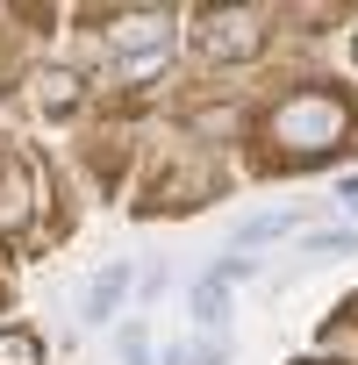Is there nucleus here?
<instances>
[{"instance_id": "8", "label": "nucleus", "mask_w": 358, "mask_h": 365, "mask_svg": "<svg viewBox=\"0 0 358 365\" xmlns=\"http://www.w3.org/2000/svg\"><path fill=\"white\" fill-rule=\"evenodd\" d=\"M0 365H44L36 329H0Z\"/></svg>"}, {"instance_id": "5", "label": "nucleus", "mask_w": 358, "mask_h": 365, "mask_svg": "<svg viewBox=\"0 0 358 365\" xmlns=\"http://www.w3.org/2000/svg\"><path fill=\"white\" fill-rule=\"evenodd\" d=\"M79 93H86V79H79L72 65H51V72H36V108H44L51 122H65V115L79 108Z\"/></svg>"}, {"instance_id": "10", "label": "nucleus", "mask_w": 358, "mask_h": 365, "mask_svg": "<svg viewBox=\"0 0 358 365\" xmlns=\"http://www.w3.org/2000/svg\"><path fill=\"white\" fill-rule=\"evenodd\" d=\"M122 365H150V336H143V322H122Z\"/></svg>"}, {"instance_id": "4", "label": "nucleus", "mask_w": 358, "mask_h": 365, "mask_svg": "<svg viewBox=\"0 0 358 365\" xmlns=\"http://www.w3.org/2000/svg\"><path fill=\"white\" fill-rule=\"evenodd\" d=\"M129 287H136V265H129V258H115L108 272H93V287H86V301H79V322H86V329H108V315H122Z\"/></svg>"}, {"instance_id": "6", "label": "nucleus", "mask_w": 358, "mask_h": 365, "mask_svg": "<svg viewBox=\"0 0 358 365\" xmlns=\"http://www.w3.org/2000/svg\"><path fill=\"white\" fill-rule=\"evenodd\" d=\"M223 315H230V287H223V279H215V265H208V272L194 279V329H201V336H215V329H223Z\"/></svg>"}, {"instance_id": "12", "label": "nucleus", "mask_w": 358, "mask_h": 365, "mask_svg": "<svg viewBox=\"0 0 358 365\" xmlns=\"http://www.w3.org/2000/svg\"><path fill=\"white\" fill-rule=\"evenodd\" d=\"M351 51H358V43H351Z\"/></svg>"}, {"instance_id": "9", "label": "nucleus", "mask_w": 358, "mask_h": 365, "mask_svg": "<svg viewBox=\"0 0 358 365\" xmlns=\"http://www.w3.org/2000/svg\"><path fill=\"white\" fill-rule=\"evenodd\" d=\"M301 251H308V258H344V251H358V230H315Z\"/></svg>"}, {"instance_id": "11", "label": "nucleus", "mask_w": 358, "mask_h": 365, "mask_svg": "<svg viewBox=\"0 0 358 365\" xmlns=\"http://www.w3.org/2000/svg\"><path fill=\"white\" fill-rule=\"evenodd\" d=\"M187 365H230V336H194Z\"/></svg>"}, {"instance_id": "1", "label": "nucleus", "mask_w": 358, "mask_h": 365, "mask_svg": "<svg viewBox=\"0 0 358 365\" xmlns=\"http://www.w3.org/2000/svg\"><path fill=\"white\" fill-rule=\"evenodd\" d=\"M265 143H272V158H287V165H315V158H329V150L351 143V101L329 93V86H294V93L265 115Z\"/></svg>"}, {"instance_id": "7", "label": "nucleus", "mask_w": 358, "mask_h": 365, "mask_svg": "<svg viewBox=\"0 0 358 365\" xmlns=\"http://www.w3.org/2000/svg\"><path fill=\"white\" fill-rule=\"evenodd\" d=\"M287 230H294V215H280V208H272V215H244V222H237V251L272 244V237H287Z\"/></svg>"}, {"instance_id": "2", "label": "nucleus", "mask_w": 358, "mask_h": 365, "mask_svg": "<svg viewBox=\"0 0 358 365\" xmlns=\"http://www.w3.org/2000/svg\"><path fill=\"white\" fill-rule=\"evenodd\" d=\"M265 22H272L265 8H208L194 36H201V51H208L215 65H244V58L265 51Z\"/></svg>"}, {"instance_id": "3", "label": "nucleus", "mask_w": 358, "mask_h": 365, "mask_svg": "<svg viewBox=\"0 0 358 365\" xmlns=\"http://www.w3.org/2000/svg\"><path fill=\"white\" fill-rule=\"evenodd\" d=\"M172 29H179V15L172 8H122V15H108V51H122V58H150V51H172Z\"/></svg>"}]
</instances>
